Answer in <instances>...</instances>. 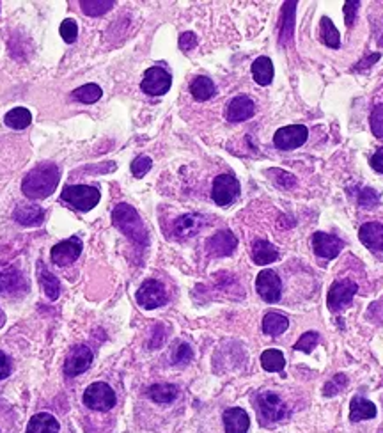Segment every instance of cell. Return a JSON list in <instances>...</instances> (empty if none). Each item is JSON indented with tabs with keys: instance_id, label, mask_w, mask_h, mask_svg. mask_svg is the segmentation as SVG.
<instances>
[{
	"instance_id": "6da1fadb",
	"label": "cell",
	"mask_w": 383,
	"mask_h": 433,
	"mask_svg": "<svg viewBox=\"0 0 383 433\" xmlns=\"http://www.w3.org/2000/svg\"><path fill=\"white\" fill-rule=\"evenodd\" d=\"M59 178V167L54 163H40L34 167L29 174L25 176L22 183V192L29 199H45L57 188Z\"/></svg>"
},
{
	"instance_id": "7a4b0ae2",
	"label": "cell",
	"mask_w": 383,
	"mask_h": 433,
	"mask_svg": "<svg viewBox=\"0 0 383 433\" xmlns=\"http://www.w3.org/2000/svg\"><path fill=\"white\" fill-rule=\"evenodd\" d=\"M112 222L135 246H148V229L137 209L130 204H117L112 212Z\"/></svg>"
},
{
	"instance_id": "3957f363",
	"label": "cell",
	"mask_w": 383,
	"mask_h": 433,
	"mask_svg": "<svg viewBox=\"0 0 383 433\" xmlns=\"http://www.w3.org/2000/svg\"><path fill=\"white\" fill-rule=\"evenodd\" d=\"M62 201L71 204L75 209L80 212H89L100 202V190L96 187H89V185H68L64 187L61 194Z\"/></svg>"
},
{
	"instance_id": "277c9868",
	"label": "cell",
	"mask_w": 383,
	"mask_h": 433,
	"mask_svg": "<svg viewBox=\"0 0 383 433\" xmlns=\"http://www.w3.org/2000/svg\"><path fill=\"white\" fill-rule=\"evenodd\" d=\"M117 398L112 387L105 382H94L83 393V405L90 410L107 412L116 405Z\"/></svg>"
},
{
	"instance_id": "5b68a950",
	"label": "cell",
	"mask_w": 383,
	"mask_h": 433,
	"mask_svg": "<svg viewBox=\"0 0 383 433\" xmlns=\"http://www.w3.org/2000/svg\"><path fill=\"white\" fill-rule=\"evenodd\" d=\"M257 412H259V417L263 425H271V422H277L285 419L288 415V407H285L284 401L277 396L271 391H264L257 396L256 401Z\"/></svg>"
},
{
	"instance_id": "8992f818",
	"label": "cell",
	"mask_w": 383,
	"mask_h": 433,
	"mask_svg": "<svg viewBox=\"0 0 383 433\" xmlns=\"http://www.w3.org/2000/svg\"><path fill=\"white\" fill-rule=\"evenodd\" d=\"M358 291L357 282L350 281V279H343V281H336L329 289V296H326V304L329 309L337 313V311L344 309L351 304L355 293Z\"/></svg>"
},
{
	"instance_id": "52a82bcc",
	"label": "cell",
	"mask_w": 383,
	"mask_h": 433,
	"mask_svg": "<svg viewBox=\"0 0 383 433\" xmlns=\"http://www.w3.org/2000/svg\"><path fill=\"white\" fill-rule=\"evenodd\" d=\"M309 130L304 125H290V127L278 128L273 135V144L282 151H291L297 149L307 141Z\"/></svg>"
},
{
	"instance_id": "ba28073f",
	"label": "cell",
	"mask_w": 383,
	"mask_h": 433,
	"mask_svg": "<svg viewBox=\"0 0 383 433\" xmlns=\"http://www.w3.org/2000/svg\"><path fill=\"white\" fill-rule=\"evenodd\" d=\"M137 302L144 309H156L167 304V291L163 284L155 279H148L142 282V286L137 291Z\"/></svg>"
},
{
	"instance_id": "9c48e42d",
	"label": "cell",
	"mask_w": 383,
	"mask_h": 433,
	"mask_svg": "<svg viewBox=\"0 0 383 433\" xmlns=\"http://www.w3.org/2000/svg\"><path fill=\"white\" fill-rule=\"evenodd\" d=\"M170 86H172V79L160 66H153V68L146 69L144 79L141 82L142 91L149 96H162L170 89Z\"/></svg>"
},
{
	"instance_id": "30bf717a",
	"label": "cell",
	"mask_w": 383,
	"mask_h": 433,
	"mask_svg": "<svg viewBox=\"0 0 383 433\" xmlns=\"http://www.w3.org/2000/svg\"><path fill=\"white\" fill-rule=\"evenodd\" d=\"M240 194V183L236 178L231 174H220L215 178L213 190H211V197L218 206H229L235 202V199Z\"/></svg>"
},
{
	"instance_id": "8fae6325",
	"label": "cell",
	"mask_w": 383,
	"mask_h": 433,
	"mask_svg": "<svg viewBox=\"0 0 383 433\" xmlns=\"http://www.w3.org/2000/svg\"><path fill=\"white\" fill-rule=\"evenodd\" d=\"M256 289L264 302H278L282 296L281 277H278L273 270H263L256 279Z\"/></svg>"
},
{
	"instance_id": "7c38bea8",
	"label": "cell",
	"mask_w": 383,
	"mask_h": 433,
	"mask_svg": "<svg viewBox=\"0 0 383 433\" xmlns=\"http://www.w3.org/2000/svg\"><path fill=\"white\" fill-rule=\"evenodd\" d=\"M80 254H82V240H80L78 236H71V238L54 246L50 256L55 265H59V267H66V265L78 260Z\"/></svg>"
},
{
	"instance_id": "4fadbf2b",
	"label": "cell",
	"mask_w": 383,
	"mask_h": 433,
	"mask_svg": "<svg viewBox=\"0 0 383 433\" xmlns=\"http://www.w3.org/2000/svg\"><path fill=\"white\" fill-rule=\"evenodd\" d=\"M344 243L343 240L337 238V236L329 235V233H314L312 236V249L323 260H334V258L339 256V253L343 250Z\"/></svg>"
},
{
	"instance_id": "5bb4252c",
	"label": "cell",
	"mask_w": 383,
	"mask_h": 433,
	"mask_svg": "<svg viewBox=\"0 0 383 433\" xmlns=\"http://www.w3.org/2000/svg\"><path fill=\"white\" fill-rule=\"evenodd\" d=\"M90 362H93V352H90L89 348L83 347V345L73 347L71 352H69L68 359H66L64 373L68 376H78L80 373L89 369Z\"/></svg>"
},
{
	"instance_id": "9a60e30c",
	"label": "cell",
	"mask_w": 383,
	"mask_h": 433,
	"mask_svg": "<svg viewBox=\"0 0 383 433\" xmlns=\"http://www.w3.org/2000/svg\"><path fill=\"white\" fill-rule=\"evenodd\" d=\"M206 226V219L199 213H187V215L179 216L172 226V233L176 238H190V236L197 235L201 229Z\"/></svg>"
},
{
	"instance_id": "2e32d148",
	"label": "cell",
	"mask_w": 383,
	"mask_h": 433,
	"mask_svg": "<svg viewBox=\"0 0 383 433\" xmlns=\"http://www.w3.org/2000/svg\"><path fill=\"white\" fill-rule=\"evenodd\" d=\"M236 246H238V240H236V236L231 231H218L217 235H213L206 242L208 254L217 258L231 256L235 253Z\"/></svg>"
},
{
	"instance_id": "e0dca14e",
	"label": "cell",
	"mask_w": 383,
	"mask_h": 433,
	"mask_svg": "<svg viewBox=\"0 0 383 433\" xmlns=\"http://www.w3.org/2000/svg\"><path fill=\"white\" fill-rule=\"evenodd\" d=\"M27 289V282L23 275L16 268L9 267L0 272V293L6 296L20 295Z\"/></svg>"
},
{
	"instance_id": "ac0fdd59",
	"label": "cell",
	"mask_w": 383,
	"mask_h": 433,
	"mask_svg": "<svg viewBox=\"0 0 383 433\" xmlns=\"http://www.w3.org/2000/svg\"><path fill=\"white\" fill-rule=\"evenodd\" d=\"M254 112H256V105L249 96H236L229 101L225 116L231 123H242V121L250 120Z\"/></svg>"
},
{
	"instance_id": "d6986e66",
	"label": "cell",
	"mask_w": 383,
	"mask_h": 433,
	"mask_svg": "<svg viewBox=\"0 0 383 433\" xmlns=\"http://www.w3.org/2000/svg\"><path fill=\"white\" fill-rule=\"evenodd\" d=\"M358 238L372 253H383V224L367 222L358 229Z\"/></svg>"
},
{
	"instance_id": "ffe728a7",
	"label": "cell",
	"mask_w": 383,
	"mask_h": 433,
	"mask_svg": "<svg viewBox=\"0 0 383 433\" xmlns=\"http://www.w3.org/2000/svg\"><path fill=\"white\" fill-rule=\"evenodd\" d=\"M225 433H247L250 428V419L243 408L232 407L224 412Z\"/></svg>"
},
{
	"instance_id": "44dd1931",
	"label": "cell",
	"mask_w": 383,
	"mask_h": 433,
	"mask_svg": "<svg viewBox=\"0 0 383 433\" xmlns=\"http://www.w3.org/2000/svg\"><path fill=\"white\" fill-rule=\"evenodd\" d=\"M59 429H61V426H59L57 419L47 412L36 414L27 425V433H59Z\"/></svg>"
},
{
	"instance_id": "7402d4cb",
	"label": "cell",
	"mask_w": 383,
	"mask_h": 433,
	"mask_svg": "<svg viewBox=\"0 0 383 433\" xmlns=\"http://www.w3.org/2000/svg\"><path fill=\"white\" fill-rule=\"evenodd\" d=\"M376 417V405L362 396H355L350 403V419L353 422Z\"/></svg>"
},
{
	"instance_id": "603a6c76",
	"label": "cell",
	"mask_w": 383,
	"mask_h": 433,
	"mask_svg": "<svg viewBox=\"0 0 383 433\" xmlns=\"http://www.w3.org/2000/svg\"><path fill=\"white\" fill-rule=\"evenodd\" d=\"M15 221L18 224L27 226V228H33V226H40L45 219V212L37 206H18L13 213Z\"/></svg>"
},
{
	"instance_id": "cb8c5ba5",
	"label": "cell",
	"mask_w": 383,
	"mask_h": 433,
	"mask_svg": "<svg viewBox=\"0 0 383 433\" xmlns=\"http://www.w3.org/2000/svg\"><path fill=\"white\" fill-rule=\"evenodd\" d=\"M252 260L256 265H270L278 260V250L266 240H256L252 247Z\"/></svg>"
},
{
	"instance_id": "d4e9b609",
	"label": "cell",
	"mask_w": 383,
	"mask_h": 433,
	"mask_svg": "<svg viewBox=\"0 0 383 433\" xmlns=\"http://www.w3.org/2000/svg\"><path fill=\"white\" fill-rule=\"evenodd\" d=\"M288 327H290V320L281 313H268L263 318V333L268 336H281L288 330Z\"/></svg>"
},
{
	"instance_id": "484cf974",
	"label": "cell",
	"mask_w": 383,
	"mask_h": 433,
	"mask_svg": "<svg viewBox=\"0 0 383 433\" xmlns=\"http://www.w3.org/2000/svg\"><path fill=\"white\" fill-rule=\"evenodd\" d=\"M252 76L259 86H270L273 80V62L268 57H257L252 62Z\"/></svg>"
},
{
	"instance_id": "4316f807",
	"label": "cell",
	"mask_w": 383,
	"mask_h": 433,
	"mask_svg": "<svg viewBox=\"0 0 383 433\" xmlns=\"http://www.w3.org/2000/svg\"><path fill=\"white\" fill-rule=\"evenodd\" d=\"M190 93L197 101H206L217 93V87H215L213 80L208 79V76H197V79L190 83Z\"/></svg>"
},
{
	"instance_id": "83f0119b",
	"label": "cell",
	"mask_w": 383,
	"mask_h": 433,
	"mask_svg": "<svg viewBox=\"0 0 383 433\" xmlns=\"http://www.w3.org/2000/svg\"><path fill=\"white\" fill-rule=\"evenodd\" d=\"M148 396L155 403H170L177 398V387L172 383H155L148 389Z\"/></svg>"
},
{
	"instance_id": "f1b7e54d",
	"label": "cell",
	"mask_w": 383,
	"mask_h": 433,
	"mask_svg": "<svg viewBox=\"0 0 383 433\" xmlns=\"http://www.w3.org/2000/svg\"><path fill=\"white\" fill-rule=\"evenodd\" d=\"M4 121L13 130H23V128L29 127L30 121H33V114H30L25 107H16L6 114Z\"/></svg>"
},
{
	"instance_id": "f546056e",
	"label": "cell",
	"mask_w": 383,
	"mask_h": 433,
	"mask_svg": "<svg viewBox=\"0 0 383 433\" xmlns=\"http://www.w3.org/2000/svg\"><path fill=\"white\" fill-rule=\"evenodd\" d=\"M40 282H41V288H43L45 295H47L48 299L50 300L59 299V293H61V282H59V279L55 277V275H52L50 272L43 267V265H40Z\"/></svg>"
},
{
	"instance_id": "4dcf8cb0",
	"label": "cell",
	"mask_w": 383,
	"mask_h": 433,
	"mask_svg": "<svg viewBox=\"0 0 383 433\" xmlns=\"http://www.w3.org/2000/svg\"><path fill=\"white\" fill-rule=\"evenodd\" d=\"M261 366H263L264 371H270V373H275V371H282L285 366V359H284V354H282L281 350H266L261 354Z\"/></svg>"
},
{
	"instance_id": "1f68e13d",
	"label": "cell",
	"mask_w": 383,
	"mask_h": 433,
	"mask_svg": "<svg viewBox=\"0 0 383 433\" xmlns=\"http://www.w3.org/2000/svg\"><path fill=\"white\" fill-rule=\"evenodd\" d=\"M319 34H322V40L326 47L330 48H339L341 47V34L336 29L334 22L326 16L322 18V25H319Z\"/></svg>"
},
{
	"instance_id": "d6a6232c",
	"label": "cell",
	"mask_w": 383,
	"mask_h": 433,
	"mask_svg": "<svg viewBox=\"0 0 383 433\" xmlns=\"http://www.w3.org/2000/svg\"><path fill=\"white\" fill-rule=\"evenodd\" d=\"M73 100L80 101V103H96L102 98V87L96 83H86V86L78 87L73 91Z\"/></svg>"
},
{
	"instance_id": "836d02e7",
	"label": "cell",
	"mask_w": 383,
	"mask_h": 433,
	"mask_svg": "<svg viewBox=\"0 0 383 433\" xmlns=\"http://www.w3.org/2000/svg\"><path fill=\"white\" fill-rule=\"evenodd\" d=\"M295 8H297V2H285L284 9H282V15H284V22H282V29H281V41H282V43L293 36Z\"/></svg>"
},
{
	"instance_id": "e575fe53",
	"label": "cell",
	"mask_w": 383,
	"mask_h": 433,
	"mask_svg": "<svg viewBox=\"0 0 383 433\" xmlns=\"http://www.w3.org/2000/svg\"><path fill=\"white\" fill-rule=\"evenodd\" d=\"M82 11L89 16H100L114 8L112 0H82Z\"/></svg>"
},
{
	"instance_id": "d590c367",
	"label": "cell",
	"mask_w": 383,
	"mask_h": 433,
	"mask_svg": "<svg viewBox=\"0 0 383 433\" xmlns=\"http://www.w3.org/2000/svg\"><path fill=\"white\" fill-rule=\"evenodd\" d=\"M369 127L376 139H383V103L376 105L369 116Z\"/></svg>"
},
{
	"instance_id": "8d00e7d4",
	"label": "cell",
	"mask_w": 383,
	"mask_h": 433,
	"mask_svg": "<svg viewBox=\"0 0 383 433\" xmlns=\"http://www.w3.org/2000/svg\"><path fill=\"white\" fill-rule=\"evenodd\" d=\"M318 341H319V334L309 330V333H305L304 336L297 341V345H295V350L304 352V354H311L312 348L318 345Z\"/></svg>"
},
{
	"instance_id": "74e56055",
	"label": "cell",
	"mask_w": 383,
	"mask_h": 433,
	"mask_svg": "<svg viewBox=\"0 0 383 433\" xmlns=\"http://www.w3.org/2000/svg\"><path fill=\"white\" fill-rule=\"evenodd\" d=\"M346 383H348V379L344 375H336V376H332V379L329 380V382L325 383V387H323V394H325V396H336L337 393H341V391H343V387H346Z\"/></svg>"
},
{
	"instance_id": "f35d334b",
	"label": "cell",
	"mask_w": 383,
	"mask_h": 433,
	"mask_svg": "<svg viewBox=\"0 0 383 433\" xmlns=\"http://www.w3.org/2000/svg\"><path fill=\"white\" fill-rule=\"evenodd\" d=\"M194 357V352H192L190 345L187 343H177L176 348L172 352V361L174 364H187Z\"/></svg>"
},
{
	"instance_id": "ab89813d",
	"label": "cell",
	"mask_w": 383,
	"mask_h": 433,
	"mask_svg": "<svg viewBox=\"0 0 383 433\" xmlns=\"http://www.w3.org/2000/svg\"><path fill=\"white\" fill-rule=\"evenodd\" d=\"M151 167H153V160L149 158V156L144 155L137 156V158L134 160V163H131V174H134L135 178H142L149 173Z\"/></svg>"
},
{
	"instance_id": "60d3db41",
	"label": "cell",
	"mask_w": 383,
	"mask_h": 433,
	"mask_svg": "<svg viewBox=\"0 0 383 433\" xmlns=\"http://www.w3.org/2000/svg\"><path fill=\"white\" fill-rule=\"evenodd\" d=\"M61 36L62 40L66 41V43H75L76 36H78V25H76L75 20H64V22L61 23Z\"/></svg>"
},
{
	"instance_id": "b9f144b4",
	"label": "cell",
	"mask_w": 383,
	"mask_h": 433,
	"mask_svg": "<svg viewBox=\"0 0 383 433\" xmlns=\"http://www.w3.org/2000/svg\"><path fill=\"white\" fill-rule=\"evenodd\" d=\"M378 202L379 195L376 194V190H372V188H364V190L360 192V195H358V204H360L362 208H375Z\"/></svg>"
},
{
	"instance_id": "7bdbcfd3",
	"label": "cell",
	"mask_w": 383,
	"mask_h": 433,
	"mask_svg": "<svg viewBox=\"0 0 383 433\" xmlns=\"http://www.w3.org/2000/svg\"><path fill=\"white\" fill-rule=\"evenodd\" d=\"M358 6H360V2H355V0H350V2H346V4H344V8H343L344 22H346L348 27L353 25L355 18H357Z\"/></svg>"
},
{
	"instance_id": "ee69618b",
	"label": "cell",
	"mask_w": 383,
	"mask_h": 433,
	"mask_svg": "<svg viewBox=\"0 0 383 433\" xmlns=\"http://www.w3.org/2000/svg\"><path fill=\"white\" fill-rule=\"evenodd\" d=\"M197 45V37H196V34L194 33H184V34H181V37H179V48L183 52H190L192 48L196 47Z\"/></svg>"
},
{
	"instance_id": "f6af8a7d",
	"label": "cell",
	"mask_w": 383,
	"mask_h": 433,
	"mask_svg": "<svg viewBox=\"0 0 383 433\" xmlns=\"http://www.w3.org/2000/svg\"><path fill=\"white\" fill-rule=\"evenodd\" d=\"M11 373V362L4 352H0V380H4Z\"/></svg>"
},
{
	"instance_id": "bcb514c9",
	"label": "cell",
	"mask_w": 383,
	"mask_h": 433,
	"mask_svg": "<svg viewBox=\"0 0 383 433\" xmlns=\"http://www.w3.org/2000/svg\"><path fill=\"white\" fill-rule=\"evenodd\" d=\"M371 167L376 171V173L383 174V148L376 149L375 155L371 156Z\"/></svg>"
}]
</instances>
